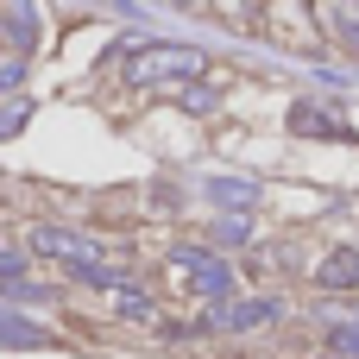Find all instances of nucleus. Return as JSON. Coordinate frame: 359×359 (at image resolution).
<instances>
[{
	"label": "nucleus",
	"instance_id": "obj_1",
	"mask_svg": "<svg viewBox=\"0 0 359 359\" xmlns=\"http://www.w3.org/2000/svg\"><path fill=\"white\" fill-rule=\"evenodd\" d=\"M32 252H44V259H63V265L76 271V284L120 290V278L101 265V246H95V240H82V233H69V227H32Z\"/></svg>",
	"mask_w": 359,
	"mask_h": 359
},
{
	"label": "nucleus",
	"instance_id": "obj_2",
	"mask_svg": "<svg viewBox=\"0 0 359 359\" xmlns=\"http://www.w3.org/2000/svg\"><path fill=\"white\" fill-rule=\"evenodd\" d=\"M208 69V57L202 50H189V44H158V50H145V57H133V69H126V82H170V76H183V82H196Z\"/></svg>",
	"mask_w": 359,
	"mask_h": 359
},
{
	"label": "nucleus",
	"instance_id": "obj_3",
	"mask_svg": "<svg viewBox=\"0 0 359 359\" xmlns=\"http://www.w3.org/2000/svg\"><path fill=\"white\" fill-rule=\"evenodd\" d=\"M164 271H170V284H177V290H196V297H227V284H233V278H227V265H221V259H208V252H196V246L170 252V265H164Z\"/></svg>",
	"mask_w": 359,
	"mask_h": 359
},
{
	"label": "nucleus",
	"instance_id": "obj_4",
	"mask_svg": "<svg viewBox=\"0 0 359 359\" xmlns=\"http://www.w3.org/2000/svg\"><path fill=\"white\" fill-rule=\"evenodd\" d=\"M278 322V303H227V309H202V322L189 334H227V328H271Z\"/></svg>",
	"mask_w": 359,
	"mask_h": 359
},
{
	"label": "nucleus",
	"instance_id": "obj_5",
	"mask_svg": "<svg viewBox=\"0 0 359 359\" xmlns=\"http://www.w3.org/2000/svg\"><path fill=\"white\" fill-rule=\"evenodd\" d=\"M316 284L322 290H359V252H328L316 265Z\"/></svg>",
	"mask_w": 359,
	"mask_h": 359
},
{
	"label": "nucleus",
	"instance_id": "obj_6",
	"mask_svg": "<svg viewBox=\"0 0 359 359\" xmlns=\"http://www.w3.org/2000/svg\"><path fill=\"white\" fill-rule=\"evenodd\" d=\"M290 126H297V133H316V139H347V126H341L334 114H322V107H297Z\"/></svg>",
	"mask_w": 359,
	"mask_h": 359
},
{
	"label": "nucleus",
	"instance_id": "obj_7",
	"mask_svg": "<svg viewBox=\"0 0 359 359\" xmlns=\"http://www.w3.org/2000/svg\"><path fill=\"white\" fill-rule=\"evenodd\" d=\"M0 347H44V328L25 322V316H6V309H0Z\"/></svg>",
	"mask_w": 359,
	"mask_h": 359
},
{
	"label": "nucleus",
	"instance_id": "obj_8",
	"mask_svg": "<svg viewBox=\"0 0 359 359\" xmlns=\"http://www.w3.org/2000/svg\"><path fill=\"white\" fill-rule=\"evenodd\" d=\"M114 303H120V316H133V322H158V303H151L145 290H133L126 278H120V290H114Z\"/></svg>",
	"mask_w": 359,
	"mask_h": 359
},
{
	"label": "nucleus",
	"instance_id": "obj_9",
	"mask_svg": "<svg viewBox=\"0 0 359 359\" xmlns=\"http://www.w3.org/2000/svg\"><path fill=\"white\" fill-rule=\"evenodd\" d=\"M6 25H13V44H19V50H32V44H38V32H32V25H38V19H32V6L0 13V32H6Z\"/></svg>",
	"mask_w": 359,
	"mask_h": 359
},
{
	"label": "nucleus",
	"instance_id": "obj_10",
	"mask_svg": "<svg viewBox=\"0 0 359 359\" xmlns=\"http://www.w3.org/2000/svg\"><path fill=\"white\" fill-rule=\"evenodd\" d=\"M25 114H32L25 101H13V107H0V139H13V133L25 126Z\"/></svg>",
	"mask_w": 359,
	"mask_h": 359
},
{
	"label": "nucleus",
	"instance_id": "obj_11",
	"mask_svg": "<svg viewBox=\"0 0 359 359\" xmlns=\"http://www.w3.org/2000/svg\"><path fill=\"white\" fill-rule=\"evenodd\" d=\"M334 347L359 359V322H341V328H334Z\"/></svg>",
	"mask_w": 359,
	"mask_h": 359
},
{
	"label": "nucleus",
	"instance_id": "obj_12",
	"mask_svg": "<svg viewBox=\"0 0 359 359\" xmlns=\"http://www.w3.org/2000/svg\"><path fill=\"white\" fill-rule=\"evenodd\" d=\"M215 240H221V246H240V240H246V221H221Z\"/></svg>",
	"mask_w": 359,
	"mask_h": 359
}]
</instances>
